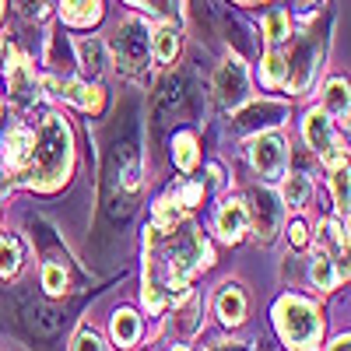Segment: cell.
Masks as SVG:
<instances>
[{"mask_svg":"<svg viewBox=\"0 0 351 351\" xmlns=\"http://www.w3.org/2000/svg\"><path fill=\"white\" fill-rule=\"evenodd\" d=\"M158 239L152 246V263H148V288H144V302L148 309H162L165 295H183L186 278L197 267L211 263V246L197 236V228L186 225L183 232L172 228H155Z\"/></svg>","mask_w":351,"mask_h":351,"instance_id":"6da1fadb","label":"cell"},{"mask_svg":"<svg viewBox=\"0 0 351 351\" xmlns=\"http://www.w3.org/2000/svg\"><path fill=\"white\" fill-rule=\"evenodd\" d=\"M71 162H74L71 127L60 120V116H46L39 134H36V144H32L25 183L36 186V190H56L71 176Z\"/></svg>","mask_w":351,"mask_h":351,"instance_id":"7a4b0ae2","label":"cell"},{"mask_svg":"<svg viewBox=\"0 0 351 351\" xmlns=\"http://www.w3.org/2000/svg\"><path fill=\"white\" fill-rule=\"evenodd\" d=\"M141 152H137V141H116L112 144V155L106 165V200H109V211L116 218H127L134 211V200L141 193Z\"/></svg>","mask_w":351,"mask_h":351,"instance_id":"3957f363","label":"cell"},{"mask_svg":"<svg viewBox=\"0 0 351 351\" xmlns=\"http://www.w3.org/2000/svg\"><path fill=\"white\" fill-rule=\"evenodd\" d=\"M274 324L291 351H316L319 337H324V319H319L316 306L299 295H285L274 306Z\"/></svg>","mask_w":351,"mask_h":351,"instance_id":"277c9868","label":"cell"},{"mask_svg":"<svg viewBox=\"0 0 351 351\" xmlns=\"http://www.w3.org/2000/svg\"><path fill=\"white\" fill-rule=\"evenodd\" d=\"M109 46L123 74H141L144 64H148V28H144V21H123L112 32Z\"/></svg>","mask_w":351,"mask_h":351,"instance_id":"5b68a950","label":"cell"},{"mask_svg":"<svg viewBox=\"0 0 351 351\" xmlns=\"http://www.w3.org/2000/svg\"><path fill=\"white\" fill-rule=\"evenodd\" d=\"M306 141H309V148H316L319 152V158H324V165H330V169H341L344 165V148H341V141H337V134H334V127H330V116L327 112H309L306 116Z\"/></svg>","mask_w":351,"mask_h":351,"instance_id":"8992f818","label":"cell"},{"mask_svg":"<svg viewBox=\"0 0 351 351\" xmlns=\"http://www.w3.org/2000/svg\"><path fill=\"white\" fill-rule=\"evenodd\" d=\"M316 56H319V49H316V36L309 32V39H302L299 46H295V53H291V60L285 64V84L291 88V92H306L309 88V81H313V74H316Z\"/></svg>","mask_w":351,"mask_h":351,"instance_id":"52a82bcc","label":"cell"},{"mask_svg":"<svg viewBox=\"0 0 351 351\" xmlns=\"http://www.w3.org/2000/svg\"><path fill=\"white\" fill-rule=\"evenodd\" d=\"M250 158L256 165L260 176H267V180H278L285 172V162H288V148L278 134H260L253 144H250Z\"/></svg>","mask_w":351,"mask_h":351,"instance_id":"ba28073f","label":"cell"},{"mask_svg":"<svg viewBox=\"0 0 351 351\" xmlns=\"http://www.w3.org/2000/svg\"><path fill=\"white\" fill-rule=\"evenodd\" d=\"M215 92L221 106H239L246 99V67L239 56H228L215 74Z\"/></svg>","mask_w":351,"mask_h":351,"instance_id":"9c48e42d","label":"cell"},{"mask_svg":"<svg viewBox=\"0 0 351 351\" xmlns=\"http://www.w3.org/2000/svg\"><path fill=\"white\" fill-rule=\"evenodd\" d=\"M246 215H250L253 225H256V236L267 243V239H274V232H278V225H281V200H278L271 190H256V193H253V204L246 208Z\"/></svg>","mask_w":351,"mask_h":351,"instance_id":"30bf717a","label":"cell"},{"mask_svg":"<svg viewBox=\"0 0 351 351\" xmlns=\"http://www.w3.org/2000/svg\"><path fill=\"white\" fill-rule=\"evenodd\" d=\"M186 99H190L186 81H183V77H169V81L162 84L158 99H155V120H158V127L180 120V116L186 112Z\"/></svg>","mask_w":351,"mask_h":351,"instance_id":"8fae6325","label":"cell"},{"mask_svg":"<svg viewBox=\"0 0 351 351\" xmlns=\"http://www.w3.org/2000/svg\"><path fill=\"white\" fill-rule=\"evenodd\" d=\"M32 144H36V134L28 127H11L8 137H4V169L11 176L25 172L28 169V158H32Z\"/></svg>","mask_w":351,"mask_h":351,"instance_id":"7c38bea8","label":"cell"},{"mask_svg":"<svg viewBox=\"0 0 351 351\" xmlns=\"http://www.w3.org/2000/svg\"><path fill=\"white\" fill-rule=\"evenodd\" d=\"M8 88H11V99L18 106H28V102H36V74L32 67H28V60H21V56H11V64H8Z\"/></svg>","mask_w":351,"mask_h":351,"instance_id":"4fadbf2b","label":"cell"},{"mask_svg":"<svg viewBox=\"0 0 351 351\" xmlns=\"http://www.w3.org/2000/svg\"><path fill=\"white\" fill-rule=\"evenodd\" d=\"M21 319H25V327L32 330L36 337H53L56 330H60V313L43 306V302H32V299L21 306Z\"/></svg>","mask_w":351,"mask_h":351,"instance_id":"5bb4252c","label":"cell"},{"mask_svg":"<svg viewBox=\"0 0 351 351\" xmlns=\"http://www.w3.org/2000/svg\"><path fill=\"white\" fill-rule=\"evenodd\" d=\"M285 120V106H278V102H256V106H250V109H243L239 116H236V127L239 130H260V127H278Z\"/></svg>","mask_w":351,"mask_h":351,"instance_id":"9a60e30c","label":"cell"},{"mask_svg":"<svg viewBox=\"0 0 351 351\" xmlns=\"http://www.w3.org/2000/svg\"><path fill=\"white\" fill-rule=\"evenodd\" d=\"M246 225H250L246 204H243V200H225L221 211H218V232H221V239H228V243L243 239Z\"/></svg>","mask_w":351,"mask_h":351,"instance_id":"2e32d148","label":"cell"},{"mask_svg":"<svg viewBox=\"0 0 351 351\" xmlns=\"http://www.w3.org/2000/svg\"><path fill=\"white\" fill-rule=\"evenodd\" d=\"M218 316H221V324L228 327H236L246 319V295H243V288L239 285H225L221 288V295H218Z\"/></svg>","mask_w":351,"mask_h":351,"instance_id":"e0dca14e","label":"cell"},{"mask_svg":"<svg viewBox=\"0 0 351 351\" xmlns=\"http://www.w3.org/2000/svg\"><path fill=\"white\" fill-rule=\"evenodd\" d=\"M112 341L120 344V348H130V344H137V337H141V319H137V313H130V309H120L112 316Z\"/></svg>","mask_w":351,"mask_h":351,"instance_id":"ac0fdd59","label":"cell"},{"mask_svg":"<svg viewBox=\"0 0 351 351\" xmlns=\"http://www.w3.org/2000/svg\"><path fill=\"white\" fill-rule=\"evenodd\" d=\"M152 49H155V56L162 64H169V60H176V53H180V28L176 25H158L155 28V36H152Z\"/></svg>","mask_w":351,"mask_h":351,"instance_id":"d6986e66","label":"cell"},{"mask_svg":"<svg viewBox=\"0 0 351 351\" xmlns=\"http://www.w3.org/2000/svg\"><path fill=\"white\" fill-rule=\"evenodd\" d=\"M77 109H84V112H99L102 109V88H95V84H84V81H71L67 84V92H64Z\"/></svg>","mask_w":351,"mask_h":351,"instance_id":"ffe728a7","label":"cell"},{"mask_svg":"<svg viewBox=\"0 0 351 351\" xmlns=\"http://www.w3.org/2000/svg\"><path fill=\"white\" fill-rule=\"evenodd\" d=\"M60 11L67 25H92L102 14V0H64Z\"/></svg>","mask_w":351,"mask_h":351,"instance_id":"44dd1931","label":"cell"},{"mask_svg":"<svg viewBox=\"0 0 351 351\" xmlns=\"http://www.w3.org/2000/svg\"><path fill=\"white\" fill-rule=\"evenodd\" d=\"M324 112H330L334 120H348V81H330L324 92Z\"/></svg>","mask_w":351,"mask_h":351,"instance_id":"7402d4cb","label":"cell"},{"mask_svg":"<svg viewBox=\"0 0 351 351\" xmlns=\"http://www.w3.org/2000/svg\"><path fill=\"white\" fill-rule=\"evenodd\" d=\"M313 281H316V288H334L341 281V271H337V263L327 250H319L313 256Z\"/></svg>","mask_w":351,"mask_h":351,"instance_id":"603a6c76","label":"cell"},{"mask_svg":"<svg viewBox=\"0 0 351 351\" xmlns=\"http://www.w3.org/2000/svg\"><path fill=\"white\" fill-rule=\"evenodd\" d=\"M77 56H81V67L88 74H99L106 67V43L102 39H84L77 46Z\"/></svg>","mask_w":351,"mask_h":351,"instance_id":"cb8c5ba5","label":"cell"},{"mask_svg":"<svg viewBox=\"0 0 351 351\" xmlns=\"http://www.w3.org/2000/svg\"><path fill=\"white\" fill-rule=\"evenodd\" d=\"M309 180L302 172H295V176H288L285 180V204L288 208H306V200H309Z\"/></svg>","mask_w":351,"mask_h":351,"instance_id":"d4e9b609","label":"cell"},{"mask_svg":"<svg viewBox=\"0 0 351 351\" xmlns=\"http://www.w3.org/2000/svg\"><path fill=\"white\" fill-rule=\"evenodd\" d=\"M172 158L180 169H193L197 165V137L193 134H180L172 144Z\"/></svg>","mask_w":351,"mask_h":351,"instance_id":"484cf974","label":"cell"},{"mask_svg":"<svg viewBox=\"0 0 351 351\" xmlns=\"http://www.w3.org/2000/svg\"><path fill=\"white\" fill-rule=\"evenodd\" d=\"M46 60H49L53 71H67V67H71V46H67V39H64L60 32L49 36V53H46Z\"/></svg>","mask_w":351,"mask_h":351,"instance_id":"4316f807","label":"cell"},{"mask_svg":"<svg viewBox=\"0 0 351 351\" xmlns=\"http://www.w3.org/2000/svg\"><path fill=\"white\" fill-rule=\"evenodd\" d=\"M288 14L285 11H271L267 18H263V36H267V43L271 46H278V43H285L288 39Z\"/></svg>","mask_w":351,"mask_h":351,"instance_id":"83f0119b","label":"cell"},{"mask_svg":"<svg viewBox=\"0 0 351 351\" xmlns=\"http://www.w3.org/2000/svg\"><path fill=\"white\" fill-rule=\"evenodd\" d=\"M21 267V246L18 239H0V274L11 278Z\"/></svg>","mask_w":351,"mask_h":351,"instance_id":"f1b7e54d","label":"cell"},{"mask_svg":"<svg viewBox=\"0 0 351 351\" xmlns=\"http://www.w3.org/2000/svg\"><path fill=\"white\" fill-rule=\"evenodd\" d=\"M43 288L49 291V295H64V288H67V274L60 263H46L43 267Z\"/></svg>","mask_w":351,"mask_h":351,"instance_id":"f546056e","label":"cell"},{"mask_svg":"<svg viewBox=\"0 0 351 351\" xmlns=\"http://www.w3.org/2000/svg\"><path fill=\"white\" fill-rule=\"evenodd\" d=\"M330 190H334V204L341 211H348V169L341 165V169H334V176H330Z\"/></svg>","mask_w":351,"mask_h":351,"instance_id":"4dcf8cb0","label":"cell"},{"mask_svg":"<svg viewBox=\"0 0 351 351\" xmlns=\"http://www.w3.org/2000/svg\"><path fill=\"white\" fill-rule=\"evenodd\" d=\"M263 81H267V84H281L285 81V60H281L274 49L263 56Z\"/></svg>","mask_w":351,"mask_h":351,"instance_id":"1f68e13d","label":"cell"},{"mask_svg":"<svg viewBox=\"0 0 351 351\" xmlns=\"http://www.w3.org/2000/svg\"><path fill=\"white\" fill-rule=\"evenodd\" d=\"M319 236H324V243H327V246H334V250H348V236L341 232V225H337V221H327Z\"/></svg>","mask_w":351,"mask_h":351,"instance_id":"d6a6232c","label":"cell"},{"mask_svg":"<svg viewBox=\"0 0 351 351\" xmlns=\"http://www.w3.org/2000/svg\"><path fill=\"white\" fill-rule=\"evenodd\" d=\"M74 351H106V348H102V341H99L95 334H88V330H84V334L77 337V344H74Z\"/></svg>","mask_w":351,"mask_h":351,"instance_id":"836d02e7","label":"cell"},{"mask_svg":"<svg viewBox=\"0 0 351 351\" xmlns=\"http://www.w3.org/2000/svg\"><path fill=\"white\" fill-rule=\"evenodd\" d=\"M130 4L148 8V11H155V14H169V11H172V0H130Z\"/></svg>","mask_w":351,"mask_h":351,"instance_id":"e575fe53","label":"cell"},{"mask_svg":"<svg viewBox=\"0 0 351 351\" xmlns=\"http://www.w3.org/2000/svg\"><path fill=\"white\" fill-rule=\"evenodd\" d=\"M288 236H291V246H306V225L295 221V225L288 228Z\"/></svg>","mask_w":351,"mask_h":351,"instance_id":"d590c367","label":"cell"},{"mask_svg":"<svg viewBox=\"0 0 351 351\" xmlns=\"http://www.w3.org/2000/svg\"><path fill=\"white\" fill-rule=\"evenodd\" d=\"M183 200H190V204L200 200V186H186V190H183Z\"/></svg>","mask_w":351,"mask_h":351,"instance_id":"8d00e7d4","label":"cell"},{"mask_svg":"<svg viewBox=\"0 0 351 351\" xmlns=\"http://www.w3.org/2000/svg\"><path fill=\"white\" fill-rule=\"evenodd\" d=\"M330 351H348V337H337V341L330 344Z\"/></svg>","mask_w":351,"mask_h":351,"instance_id":"74e56055","label":"cell"},{"mask_svg":"<svg viewBox=\"0 0 351 351\" xmlns=\"http://www.w3.org/2000/svg\"><path fill=\"white\" fill-rule=\"evenodd\" d=\"M215 351H239V348H215Z\"/></svg>","mask_w":351,"mask_h":351,"instance_id":"f35d334b","label":"cell"},{"mask_svg":"<svg viewBox=\"0 0 351 351\" xmlns=\"http://www.w3.org/2000/svg\"><path fill=\"white\" fill-rule=\"evenodd\" d=\"M299 4H316V0H299Z\"/></svg>","mask_w":351,"mask_h":351,"instance_id":"ab89813d","label":"cell"},{"mask_svg":"<svg viewBox=\"0 0 351 351\" xmlns=\"http://www.w3.org/2000/svg\"><path fill=\"white\" fill-rule=\"evenodd\" d=\"M0 14H4V0H0Z\"/></svg>","mask_w":351,"mask_h":351,"instance_id":"60d3db41","label":"cell"},{"mask_svg":"<svg viewBox=\"0 0 351 351\" xmlns=\"http://www.w3.org/2000/svg\"><path fill=\"white\" fill-rule=\"evenodd\" d=\"M172 351H186V348H172Z\"/></svg>","mask_w":351,"mask_h":351,"instance_id":"b9f144b4","label":"cell"},{"mask_svg":"<svg viewBox=\"0 0 351 351\" xmlns=\"http://www.w3.org/2000/svg\"><path fill=\"white\" fill-rule=\"evenodd\" d=\"M243 4H250V0H243Z\"/></svg>","mask_w":351,"mask_h":351,"instance_id":"7bdbcfd3","label":"cell"}]
</instances>
